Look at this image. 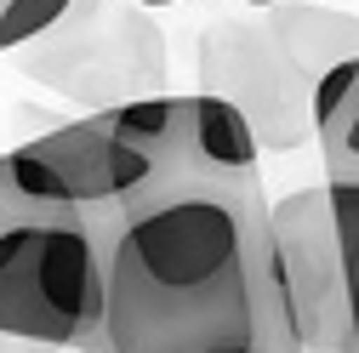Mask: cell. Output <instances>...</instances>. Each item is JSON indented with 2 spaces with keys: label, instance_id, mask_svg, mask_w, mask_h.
<instances>
[{
  "label": "cell",
  "instance_id": "obj_1",
  "mask_svg": "<svg viewBox=\"0 0 359 353\" xmlns=\"http://www.w3.org/2000/svg\"><path fill=\"white\" fill-rule=\"evenodd\" d=\"M103 353H308L262 176H154L114 211Z\"/></svg>",
  "mask_w": 359,
  "mask_h": 353
},
{
  "label": "cell",
  "instance_id": "obj_2",
  "mask_svg": "<svg viewBox=\"0 0 359 353\" xmlns=\"http://www.w3.org/2000/svg\"><path fill=\"white\" fill-rule=\"evenodd\" d=\"M114 216L23 194L0 165V331L52 353L103 347Z\"/></svg>",
  "mask_w": 359,
  "mask_h": 353
},
{
  "label": "cell",
  "instance_id": "obj_3",
  "mask_svg": "<svg viewBox=\"0 0 359 353\" xmlns=\"http://www.w3.org/2000/svg\"><path fill=\"white\" fill-rule=\"evenodd\" d=\"M274 245L308 353H359V183L325 176L274 200Z\"/></svg>",
  "mask_w": 359,
  "mask_h": 353
},
{
  "label": "cell",
  "instance_id": "obj_4",
  "mask_svg": "<svg viewBox=\"0 0 359 353\" xmlns=\"http://www.w3.org/2000/svg\"><path fill=\"white\" fill-rule=\"evenodd\" d=\"M0 165L23 194L52 205H80L92 216H114L131 194H143L154 176H165L137 143H126L109 125V114H86L40 131L12 154H0Z\"/></svg>",
  "mask_w": 359,
  "mask_h": 353
},
{
  "label": "cell",
  "instance_id": "obj_5",
  "mask_svg": "<svg viewBox=\"0 0 359 353\" xmlns=\"http://www.w3.org/2000/svg\"><path fill=\"white\" fill-rule=\"evenodd\" d=\"M200 80L257 125L262 148H302L313 137V80L268 23H211L200 34Z\"/></svg>",
  "mask_w": 359,
  "mask_h": 353
},
{
  "label": "cell",
  "instance_id": "obj_6",
  "mask_svg": "<svg viewBox=\"0 0 359 353\" xmlns=\"http://www.w3.org/2000/svg\"><path fill=\"white\" fill-rule=\"evenodd\" d=\"M262 23L274 29L280 46L320 80L325 69L359 57V18L337 12V6H308V0H280V6H262Z\"/></svg>",
  "mask_w": 359,
  "mask_h": 353
},
{
  "label": "cell",
  "instance_id": "obj_7",
  "mask_svg": "<svg viewBox=\"0 0 359 353\" xmlns=\"http://www.w3.org/2000/svg\"><path fill=\"white\" fill-rule=\"evenodd\" d=\"M313 143L337 183H359V57L337 63L313 85Z\"/></svg>",
  "mask_w": 359,
  "mask_h": 353
},
{
  "label": "cell",
  "instance_id": "obj_8",
  "mask_svg": "<svg viewBox=\"0 0 359 353\" xmlns=\"http://www.w3.org/2000/svg\"><path fill=\"white\" fill-rule=\"evenodd\" d=\"M74 0H0V52H18L29 40L52 34Z\"/></svg>",
  "mask_w": 359,
  "mask_h": 353
},
{
  "label": "cell",
  "instance_id": "obj_9",
  "mask_svg": "<svg viewBox=\"0 0 359 353\" xmlns=\"http://www.w3.org/2000/svg\"><path fill=\"white\" fill-rule=\"evenodd\" d=\"M0 353H52L46 342H29V336H12V331H0Z\"/></svg>",
  "mask_w": 359,
  "mask_h": 353
},
{
  "label": "cell",
  "instance_id": "obj_10",
  "mask_svg": "<svg viewBox=\"0 0 359 353\" xmlns=\"http://www.w3.org/2000/svg\"><path fill=\"white\" fill-rule=\"evenodd\" d=\"M245 6H251V12H262V6H280V0H245Z\"/></svg>",
  "mask_w": 359,
  "mask_h": 353
},
{
  "label": "cell",
  "instance_id": "obj_11",
  "mask_svg": "<svg viewBox=\"0 0 359 353\" xmlns=\"http://www.w3.org/2000/svg\"><path fill=\"white\" fill-rule=\"evenodd\" d=\"M137 6H177V0H137Z\"/></svg>",
  "mask_w": 359,
  "mask_h": 353
}]
</instances>
